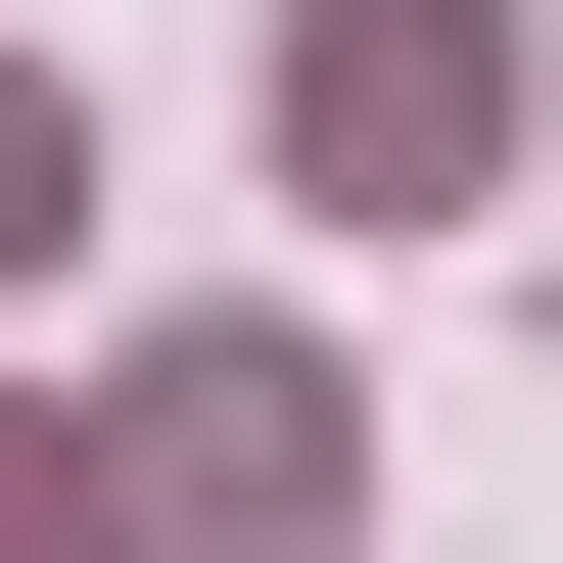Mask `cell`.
I'll return each mask as SVG.
<instances>
[{
  "label": "cell",
  "instance_id": "1",
  "mask_svg": "<svg viewBox=\"0 0 563 563\" xmlns=\"http://www.w3.org/2000/svg\"><path fill=\"white\" fill-rule=\"evenodd\" d=\"M329 517H376V470H329V376H282V329H188V376L47 422V563H329Z\"/></svg>",
  "mask_w": 563,
  "mask_h": 563
},
{
  "label": "cell",
  "instance_id": "2",
  "mask_svg": "<svg viewBox=\"0 0 563 563\" xmlns=\"http://www.w3.org/2000/svg\"><path fill=\"white\" fill-rule=\"evenodd\" d=\"M282 141H329V188H517V0H282Z\"/></svg>",
  "mask_w": 563,
  "mask_h": 563
},
{
  "label": "cell",
  "instance_id": "3",
  "mask_svg": "<svg viewBox=\"0 0 563 563\" xmlns=\"http://www.w3.org/2000/svg\"><path fill=\"white\" fill-rule=\"evenodd\" d=\"M47 188H95V141H47V95H0V282H47Z\"/></svg>",
  "mask_w": 563,
  "mask_h": 563
}]
</instances>
